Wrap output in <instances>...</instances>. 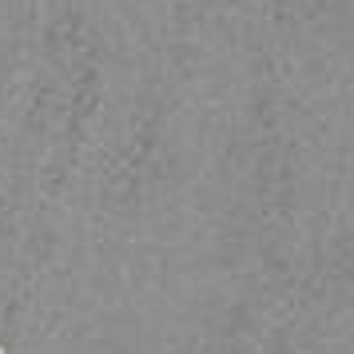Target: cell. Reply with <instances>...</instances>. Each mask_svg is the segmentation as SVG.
I'll list each match as a JSON object with an SVG mask.
<instances>
[{
  "label": "cell",
  "mask_w": 354,
  "mask_h": 354,
  "mask_svg": "<svg viewBox=\"0 0 354 354\" xmlns=\"http://www.w3.org/2000/svg\"><path fill=\"white\" fill-rule=\"evenodd\" d=\"M0 354H4V346H0Z\"/></svg>",
  "instance_id": "6da1fadb"
}]
</instances>
